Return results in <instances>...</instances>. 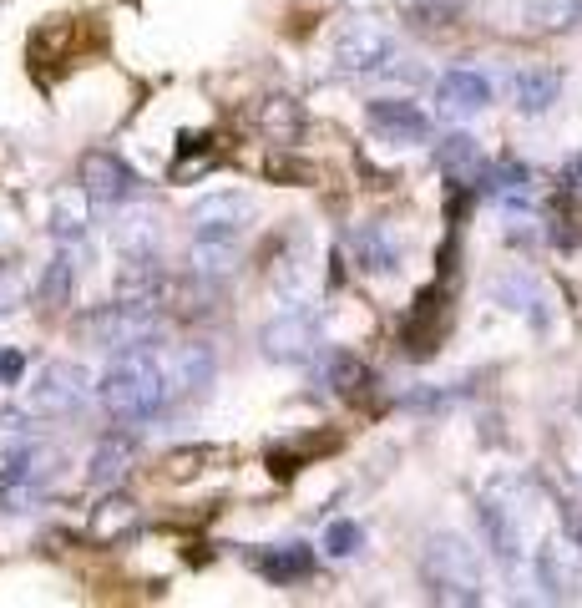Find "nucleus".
<instances>
[{
  "mask_svg": "<svg viewBox=\"0 0 582 608\" xmlns=\"http://www.w3.org/2000/svg\"><path fill=\"white\" fill-rule=\"evenodd\" d=\"M26 446H31L26 416L11 411V406H0V456H16V451H26Z\"/></svg>",
  "mask_w": 582,
  "mask_h": 608,
  "instance_id": "obj_31",
  "label": "nucleus"
},
{
  "mask_svg": "<svg viewBox=\"0 0 582 608\" xmlns=\"http://www.w3.org/2000/svg\"><path fill=\"white\" fill-rule=\"evenodd\" d=\"M81 335L97 350H112V355H142V350H157L162 335H168V320L157 315L152 299H117V304H97V310L81 320Z\"/></svg>",
  "mask_w": 582,
  "mask_h": 608,
  "instance_id": "obj_2",
  "label": "nucleus"
},
{
  "mask_svg": "<svg viewBox=\"0 0 582 608\" xmlns=\"http://www.w3.org/2000/svg\"><path fill=\"white\" fill-rule=\"evenodd\" d=\"M335 61H340L345 76H385V71H395L400 46H395V36H390L385 26H375V21H350V26L335 36Z\"/></svg>",
  "mask_w": 582,
  "mask_h": 608,
  "instance_id": "obj_7",
  "label": "nucleus"
},
{
  "mask_svg": "<svg viewBox=\"0 0 582 608\" xmlns=\"http://www.w3.org/2000/svg\"><path fill=\"white\" fill-rule=\"evenodd\" d=\"M259 127H264V137H269V142L289 147V142H299V132H304V112H299V102H294V97L274 92V97H264V102H259Z\"/></svg>",
  "mask_w": 582,
  "mask_h": 608,
  "instance_id": "obj_24",
  "label": "nucleus"
},
{
  "mask_svg": "<svg viewBox=\"0 0 582 608\" xmlns=\"http://www.w3.org/2000/svg\"><path fill=\"white\" fill-rule=\"evenodd\" d=\"M562 193L582 198V152H572V158L562 163Z\"/></svg>",
  "mask_w": 582,
  "mask_h": 608,
  "instance_id": "obj_33",
  "label": "nucleus"
},
{
  "mask_svg": "<svg viewBox=\"0 0 582 608\" xmlns=\"http://www.w3.org/2000/svg\"><path fill=\"white\" fill-rule=\"evenodd\" d=\"M421 578L431 588L436 603H481V558L466 538H456V532H436V538H426V553H421Z\"/></svg>",
  "mask_w": 582,
  "mask_h": 608,
  "instance_id": "obj_3",
  "label": "nucleus"
},
{
  "mask_svg": "<svg viewBox=\"0 0 582 608\" xmlns=\"http://www.w3.org/2000/svg\"><path fill=\"white\" fill-rule=\"evenodd\" d=\"M441 310H446V294L431 284L421 299H415V310L405 315V325H400V345H405L410 355H431V350H436V335H441Z\"/></svg>",
  "mask_w": 582,
  "mask_h": 608,
  "instance_id": "obj_19",
  "label": "nucleus"
},
{
  "mask_svg": "<svg viewBox=\"0 0 582 608\" xmlns=\"http://www.w3.org/2000/svg\"><path fill=\"white\" fill-rule=\"evenodd\" d=\"M238 264V249L233 244H198L193 239V279L198 284H223Z\"/></svg>",
  "mask_w": 582,
  "mask_h": 608,
  "instance_id": "obj_26",
  "label": "nucleus"
},
{
  "mask_svg": "<svg viewBox=\"0 0 582 608\" xmlns=\"http://www.w3.org/2000/svg\"><path fill=\"white\" fill-rule=\"evenodd\" d=\"M92 370L76 360H51L36 380H31V411L36 416H71L92 401Z\"/></svg>",
  "mask_w": 582,
  "mask_h": 608,
  "instance_id": "obj_8",
  "label": "nucleus"
},
{
  "mask_svg": "<svg viewBox=\"0 0 582 608\" xmlns=\"http://www.w3.org/2000/svg\"><path fill=\"white\" fill-rule=\"evenodd\" d=\"M532 568H537V583L547 588V598H567L582 578V548L572 538H552V543L537 548Z\"/></svg>",
  "mask_w": 582,
  "mask_h": 608,
  "instance_id": "obj_16",
  "label": "nucleus"
},
{
  "mask_svg": "<svg viewBox=\"0 0 582 608\" xmlns=\"http://www.w3.org/2000/svg\"><path fill=\"white\" fill-rule=\"evenodd\" d=\"M26 375V350H0V386H21Z\"/></svg>",
  "mask_w": 582,
  "mask_h": 608,
  "instance_id": "obj_32",
  "label": "nucleus"
},
{
  "mask_svg": "<svg viewBox=\"0 0 582 608\" xmlns=\"http://www.w3.org/2000/svg\"><path fill=\"white\" fill-rule=\"evenodd\" d=\"M329 386H335L345 401H355V396H365L370 391V370H365V360H355V355H345V350H335L329 355Z\"/></svg>",
  "mask_w": 582,
  "mask_h": 608,
  "instance_id": "obj_27",
  "label": "nucleus"
},
{
  "mask_svg": "<svg viewBox=\"0 0 582 608\" xmlns=\"http://www.w3.org/2000/svg\"><path fill=\"white\" fill-rule=\"evenodd\" d=\"M319 345H324V335H319V315H314V304H289V310H279L264 330H259V350H264V360H274V365H304V360H314L319 355Z\"/></svg>",
  "mask_w": 582,
  "mask_h": 608,
  "instance_id": "obj_4",
  "label": "nucleus"
},
{
  "mask_svg": "<svg viewBox=\"0 0 582 608\" xmlns=\"http://www.w3.org/2000/svg\"><path fill=\"white\" fill-rule=\"evenodd\" d=\"M481 193L496 198L502 208H527L532 203V168L527 163H512V158L491 163L486 178H481Z\"/></svg>",
  "mask_w": 582,
  "mask_h": 608,
  "instance_id": "obj_23",
  "label": "nucleus"
},
{
  "mask_svg": "<svg viewBox=\"0 0 582 608\" xmlns=\"http://www.w3.org/2000/svg\"><path fill=\"white\" fill-rule=\"evenodd\" d=\"M527 21L537 31H567L582 21V0H527Z\"/></svg>",
  "mask_w": 582,
  "mask_h": 608,
  "instance_id": "obj_28",
  "label": "nucleus"
},
{
  "mask_svg": "<svg viewBox=\"0 0 582 608\" xmlns=\"http://www.w3.org/2000/svg\"><path fill=\"white\" fill-rule=\"evenodd\" d=\"M436 168H441V178L451 188H481L491 163H486V152H481V142L471 132H446L436 142Z\"/></svg>",
  "mask_w": 582,
  "mask_h": 608,
  "instance_id": "obj_15",
  "label": "nucleus"
},
{
  "mask_svg": "<svg viewBox=\"0 0 582 608\" xmlns=\"http://www.w3.org/2000/svg\"><path fill=\"white\" fill-rule=\"evenodd\" d=\"M71 289H76V254L71 249H56V259L46 264V274L36 284V299L41 304H66Z\"/></svg>",
  "mask_w": 582,
  "mask_h": 608,
  "instance_id": "obj_25",
  "label": "nucleus"
},
{
  "mask_svg": "<svg viewBox=\"0 0 582 608\" xmlns=\"http://www.w3.org/2000/svg\"><path fill=\"white\" fill-rule=\"evenodd\" d=\"M137 527H142V512H137V502L122 497L117 487L92 507V538H97V543H122V538H132Z\"/></svg>",
  "mask_w": 582,
  "mask_h": 608,
  "instance_id": "obj_22",
  "label": "nucleus"
},
{
  "mask_svg": "<svg viewBox=\"0 0 582 608\" xmlns=\"http://www.w3.org/2000/svg\"><path fill=\"white\" fill-rule=\"evenodd\" d=\"M137 173L117 158V152H87L81 158V193H87V203L97 213H117L137 198Z\"/></svg>",
  "mask_w": 582,
  "mask_h": 608,
  "instance_id": "obj_9",
  "label": "nucleus"
},
{
  "mask_svg": "<svg viewBox=\"0 0 582 608\" xmlns=\"http://www.w3.org/2000/svg\"><path fill=\"white\" fill-rule=\"evenodd\" d=\"M162 365H168V386H173V401L183 396H203L213 386L218 375V355L208 340H193V345H178L173 355H162Z\"/></svg>",
  "mask_w": 582,
  "mask_h": 608,
  "instance_id": "obj_13",
  "label": "nucleus"
},
{
  "mask_svg": "<svg viewBox=\"0 0 582 608\" xmlns=\"http://www.w3.org/2000/svg\"><path fill=\"white\" fill-rule=\"evenodd\" d=\"M491 299L502 304V310L522 315L532 330H547V325H552V294H547V284H542L532 269H507V274H496V279H491Z\"/></svg>",
  "mask_w": 582,
  "mask_h": 608,
  "instance_id": "obj_11",
  "label": "nucleus"
},
{
  "mask_svg": "<svg viewBox=\"0 0 582 608\" xmlns=\"http://www.w3.org/2000/svg\"><path fill=\"white\" fill-rule=\"evenodd\" d=\"M102 406L117 421H152L173 406V386H168V365H162L152 350L142 355H117V365L102 375L97 386Z\"/></svg>",
  "mask_w": 582,
  "mask_h": 608,
  "instance_id": "obj_1",
  "label": "nucleus"
},
{
  "mask_svg": "<svg viewBox=\"0 0 582 608\" xmlns=\"http://www.w3.org/2000/svg\"><path fill=\"white\" fill-rule=\"evenodd\" d=\"M365 127L380 142H390V147H421V142H431V117L415 102H405V97H375V102H365Z\"/></svg>",
  "mask_w": 582,
  "mask_h": 608,
  "instance_id": "obj_10",
  "label": "nucleus"
},
{
  "mask_svg": "<svg viewBox=\"0 0 582 608\" xmlns=\"http://www.w3.org/2000/svg\"><path fill=\"white\" fill-rule=\"evenodd\" d=\"M486 102H491V76H481L476 66H451V71L436 76V107H441V117L461 122V117H476Z\"/></svg>",
  "mask_w": 582,
  "mask_h": 608,
  "instance_id": "obj_12",
  "label": "nucleus"
},
{
  "mask_svg": "<svg viewBox=\"0 0 582 608\" xmlns=\"http://www.w3.org/2000/svg\"><path fill=\"white\" fill-rule=\"evenodd\" d=\"M329 558H355L360 548H365V527L355 522V517H340V522H329L324 527V543H319Z\"/></svg>",
  "mask_w": 582,
  "mask_h": 608,
  "instance_id": "obj_29",
  "label": "nucleus"
},
{
  "mask_svg": "<svg viewBox=\"0 0 582 608\" xmlns=\"http://www.w3.org/2000/svg\"><path fill=\"white\" fill-rule=\"evenodd\" d=\"M248 223H254V198L248 193H203L193 208H188V228L198 244H238L248 234Z\"/></svg>",
  "mask_w": 582,
  "mask_h": 608,
  "instance_id": "obj_5",
  "label": "nucleus"
},
{
  "mask_svg": "<svg viewBox=\"0 0 582 608\" xmlns=\"http://www.w3.org/2000/svg\"><path fill=\"white\" fill-rule=\"evenodd\" d=\"M51 239H56V249H71L76 259L87 254V218L81 213H71L66 203L51 213Z\"/></svg>",
  "mask_w": 582,
  "mask_h": 608,
  "instance_id": "obj_30",
  "label": "nucleus"
},
{
  "mask_svg": "<svg viewBox=\"0 0 582 608\" xmlns=\"http://www.w3.org/2000/svg\"><path fill=\"white\" fill-rule=\"evenodd\" d=\"M6 310H16V279L0 274V315H6Z\"/></svg>",
  "mask_w": 582,
  "mask_h": 608,
  "instance_id": "obj_34",
  "label": "nucleus"
},
{
  "mask_svg": "<svg viewBox=\"0 0 582 608\" xmlns=\"http://www.w3.org/2000/svg\"><path fill=\"white\" fill-rule=\"evenodd\" d=\"M132 462H137L132 436H102V441H97V451H92V462H87V482H92V487H102V492H112V487H122V482H127Z\"/></svg>",
  "mask_w": 582,
  "mask_h": 608,
  "instance_id": "obj_20",
  "label": "nucleus"
},
{
  "mask_svg": "<svg viewBox=\"0 0 582 608\" xmlns=\"http://www.w3.org/2000/svg\"><path fill=\"white\" fill-rule=\"evenodd\" d=\"M51 482H56V451L31 441L26 451H16L11 462L0 467V507L26 512V507H36L51 492Z\"/></svg>",
  "mask_w": 582,
  "mask_h": 608,
  "instance_id": "obj_6",
  "label": "nucleus"
},
{
  "mask_svg": "<svg viewBox=\"0 0 582 608\" xmlns=\"http://www.w3.org/2000/svg\"><path fill=\"white\" fill-rule=\"evenodd\" d=\"M112 239H117V254L122 259H152L157 254V239H162V228L152 213L132 208V213H112Z\"/></svg>",
  "mask_w": 582,
  "mask_h": 608,
  "instance_id": "obj_21",
  "label": "nucleus"
},
{
  "mask_svg": "<svg viewBox=\"0 0 582 608\" xmlns=\"http://www.w3.org/2000/svg\"><path fill=\"white\" fill-rule=\"evenodd\" d=\"M248 563H254L274 588H289V583H304L314 578V548L304 543H284V548H254L248 553Z\"/></svg>",
  "mask_w": 582,
  "mask_h": 608,
  "instance_id": "obj_18",
  "label": "nucleus"
},
{
  "mask_svg": "<svg viewBox=\"0 0 582 608\" xmlns=\"http://www.w3.org/2000/svg\"><path fill=\"white\" fill-rule=\"evenodd\" d=\"M557 97H562V71L557 66H522V71H512V107L522 117L552 112Z\"/></svg>",
  "mask_w": 582,
  "mask_h": 608,
  "instance_id": "obj_17",
  "label": "nucleus"
},
{
  "mask_svg": "<svg viewBox=\"0 0 582 608\" xmlns=\"http://www.w3.org/2000/svg\"><path fill=\"white\" fill-rule=\"evenodd\" d=\"M345 249H350V264L360 274H395L400 269V239L390 234L385 223H355L345 234Z\"/></svg>",
  "mask_w": 582,
  "mask_h": 608,
  "instance_id": "obj_14",
  "label": "nucleus"
}]
</instances>
